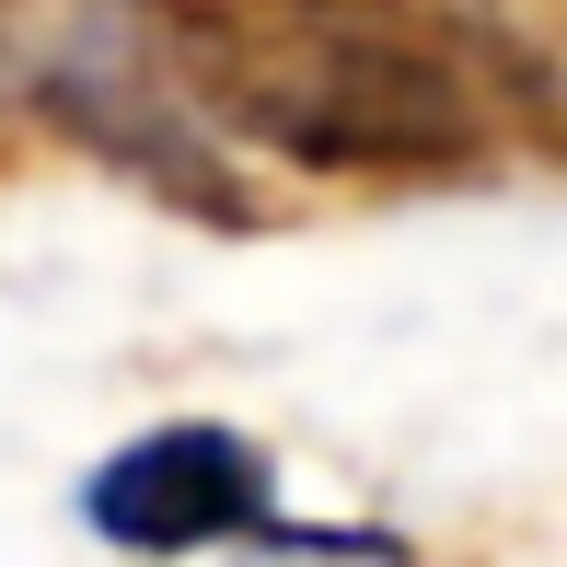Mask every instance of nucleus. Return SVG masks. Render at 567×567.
I'll return each mask as SVG.
<instances>
[{
	"mask_svg": "<svg viewBox=\"0 0 567 567\" xmlns=\"http://www.w3.org/2000/svg\"><path fill=\"white\" fill-rule=\"evenodd\" d=\"M209 105L231 140H267L290 163H441L475 140V93L452 59L359 0H278L255 23H209Z\"/></svg>",
	"mask_w": 567,
	"mask_h": 567,
	"instance_id": "1",
	"label": "nucleus"
},
{
	"mask_svg": "<svg viewBox=\"0 0 567 567\" xmlns=\"http://www.w3.org/2000/svg\"><path fill=\"white\" fill-rule=\"evenodd\" d=\"M82 533L116 556H209V545H290L278 522V475L244 429L220 417H174L140 429L127 452H105L82 475Z\"/></svg>",
	"mask_w": 567,
	"mask_h": 567,
	"instance_id": "3",
	"label": "nucleus"
},
{
	"mask_svg": "<svg viewBox=\"0 0 567 567\" xmlns=\"http://www.w3.org/2000/svg\"><path fill=\"white\" fill-rule=\"evenodd\" d=\"M0 82L70 140L231 209V127L209 105V23L186 0H0Z\"/></svg>",
	"mask_w": 567,
	"mask_h": 567,
	"instance_id": "2",
	"label": "nucleus"
}]
</instances>
